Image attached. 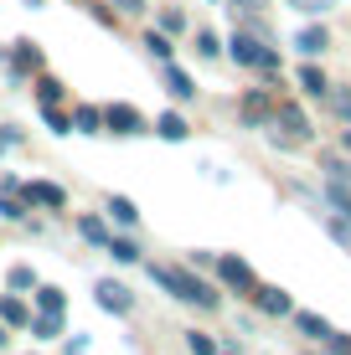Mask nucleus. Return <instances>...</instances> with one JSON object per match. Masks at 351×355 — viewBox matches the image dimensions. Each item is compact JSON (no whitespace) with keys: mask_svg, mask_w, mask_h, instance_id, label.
<instances>
[{"mask_svg":"<svg viewBox=\"0 0 351 355\" xmlns=\"http://www.w3.org/2000/svg\"><path fill=\"white\" fill-rule=\"evenodd\" d=\"M150 278L161 284L171 299H181V304H202V309H217V288L212 284H202V278H191L186 268H161V263H150Z\"/></svg>","mask_w":351,"mask_h":355,"instance_id":"nucleus-1","label":"nucleus"},{"mask_svg":"<svg viewBox=\"0 0 351 355\" xmlns=\"http://www.w3.org/2000/svg\"><path fill=\"white\" fill-rule=\"evenodd\" d=\"M274 124H284V139L289 144H305L310 139V119L300 103H274Z\"/></svg>","mask_w":351,"mask_h":355,"instance_id":"nucleus-2","label":"nucleus"},{"mask_svg":"<svg viewBox=\"0 0 351 355\" xmlns=\"http://www.w3.org/2000/svg\"><path fill=\"white\" fill-rule=\"evenodd\" d=\"M274 103H279V98H274L269 88H248V93H243V124H253V129L269 124V119H274Z\"/></svg>","mask_w":351,"mask_h":355,"instance_id":"nucleus-3","label":"nucleus"},{"mask_svg":"<svg viewBox=\"0 0 351 355\" xmlns=\"http://www.w3.org/2000/svg\"><path fill=\"white\" fill-rule=\"evenodd\" d=\"M217 278H222L227 288H238V293H253L259 288V278H253V268L243 258H217Z\"/></svg>","mask_w":351,"mask_h":355,"instance_id":"nucleus-4","label":"nucleus"},{"mask_svg":"<svg viewBox=\"0 0 351 355\" xmlns=\"http://www.w3.org/2000/svg\"><path fill=\"white\" fill-rule=\"evenodd\" d=\"M104 129H114V134H145V119H140V108H129V103H108L104 108Z\"/></svg>","mask_w":351,"mask_h":355,"instance_id":"nucleus-5","label":"nucleus"},{"mask_svg":"<svg viewBox=\"0 0 351 355\" xmlns=\"http://www.w3.org/2000/svg\"><path fill=\"white\" fill-rule=\"evenodd\" d=\"M21 201L26 206H67V191L63 186H52V180H26V186H21Z\"/></svg>","mask_w":351,"mask_h":355,"instance_id":"nucleus-6","label":"nucleus"},{"mask_svg":"<svg viewBox=\"0 0 351 355\" xmlns=\"http://www.w3.org/2000/svg\"><path fill=\"white\" fill-rule=\"evenodd\" d=\"M99 309H108V314H129V309H135V293H129L124 284H114V278H104V284H99Z\"/></svg>","mask_w":351,"mask_h":355,"instance_id":"nucleus-7","label":"nucleus"},{"mask_svg":"<svg viewBox=\"0 0 351 355\" xmlns=\"http://www.w3.org/2000/svg\"><path fill=\"white\" fill-rule=\"evenodd\" d=\"M227 52H233V62H238V67H259V57H263V42H259V36H248V31H233Z\"/></svg>","mask_w":351,"mask_h":355,"instance_id":"nucleus-8","label":"nucleus"},{"mask_svg":"<svg viewBox=\"0 0 351 355\" xmlns=\"http://www.w3.org/2000/svg\"><path fill=\"white\" fill-rule=\"evenodd\" d=\"M253 304H259V314H295V299L284 288H253Z\"/></svg>","mask_w":351,"mask_h":355,"instance_id":"nucleus-9","label":"nucleus"},{"mask_svg":"<svg viewBox=\"0 0 351 355\" xmlns=\"http://www.w3.org/2000/svg\"><path fill=\"white\" fill-rule=\"evenodd\" d=\"M42 67V52H36V42H16V52H10V78H26V72Z\"/></svg>","mask_w":351,"mask_h":355,"instance_id":"nucleus-10","label":"nucleus"},{"mask_svg":"<svg viewBox=\"0 0 351 355\" xmlns=\"http://www.w3.org/2000/svg\"><path fill=\"white\" fill-rule=\"evenodd\" d=\"M295 46H300L305 57H316V52H325V46H331V36H325V26H305V31L295 36Z\"/></svg>","mask_w":351,"mask_h":355,"instance_id":"nucleus-11","label":"nucleus"},{"mask_svg":"<svg viewBox=\"0 0 351 355\" xmlns=\"http://www.w3.org/2000/svg\"><path fill=\"white\" fill-rule=\"evenodd\" d=\"M36 309H42V314H63V309H67L63 288H52V284H36Z\"/></svg>","mask_w":351,"mask_h":355,"instance_id":"nucleus-12","label":"nucleus"},{"mask_svg":"<svg viewBox=\"0 0 351 355\" xmlns=\"http://www.w3.org/2000/svg\"><path fill=\"white\" fill-rule=\"evenodd\" d=\"M155 134L171 139V144H181V139H186V119H181V114H161V119H155Z\"/></svg>","mask_w":351,"mask_h":355,"instance_id":"nucleus-13","label":"nucleus"},{"mask_svg":"<svg viewBox=\"0 0 351 355\" xmlns=\"http://www.w3.org/2000/svg\"><path fill=\"white\" fill-rule=\"evenodd\" d=\"M295 324H300V335H305V340H325V335H331V324H325L320 314H310V309H300Z\"/></svg>","mask_w":351,"mask_h":355,"instance_id":"nucleus-14","label":"nucleus"},{"mask_svg":"<svg viewBox=\"0 0 351 355\" xmlns=\"http://www.w3.org/2000/svg\"><path fill=\"white\" fill-rule=\"evenodd\" d=\"M108 216H114L119 227H135V222H140V211H135V201H129V196H108Z\"/></svg>","mask_w":351,"mask_h":355,"instance_id":"nucleus-15","label":"nucleus"},{"mask_svg":"<svg viewBox=\"0 0 351 355\" xmlns=\"http://www.w3.org/2000/svg\"><path fill=\"white\" fill-rule=\"evenodd\" d=\"M300 88H305L310 98H331V83H325L320 67H305V72H300Z\"/></svg>","mask_w":351,"mask_h":355,"instance_id":"nucleus-16","label":"nucleus"},{"mask_svg":"<svg viewBox=\"0 0 351 355\" xmlns=\"http://www.w3.org/2000/svg\"><path fill=\"white\" fill-rule=\"evenodd\" d=\"M165 88H171V98H181V103H186V98H197V88H191V78L181 67H165Z\"/></svg>","mask_w":351,"mask_h":355,"instance_id":"nucleus-17","label":"nucleus"},{"mask_svg":"<svg viewBox=\"0 0 351 355\" xmlns=\"http://www.w3.org/2000/svg\"><path fill=\"white\" fill-rule=\"evenodd\" d=\"M0 324H31V309L21 299H0Z\"/></svg>","mask_w":351,"mask_h":355,"instance_id":"nucleus-18","label":"nucleus"},{"mask_svg":"<svg viewBox=\"0 0 351 355\" xmlns=\"http://www.w3.org/2000/svg\"><path fill=\"white\" fill-rule=\"evenodd\" d=\"M31 335H36V340H57V335H63V314H36V320H31Z\"/></svg>","mask_w":351,"mask_h":355,"instance_id":"nucleus-19","label":"nucleus"},{"mask_svg":"<svg viewBox=\"0 0 351 355\" xmlns=\"http://www.w3.org/2000/svg\"><path fill=\"white\" fill-rule=\"evenodd\" d=\"M72 129L78 134H99L104 129V108H78V114H72Z\"/></svg>","mask_w":351,"mask_h":355,"instance_id":"nucleus-20","label":"nucleus"},{"mask_svg":"<svg viewBox=\"0 0 351 355\" xmlns=\"http://www.w3.org/2000/svg\"><path fill=\"white\" fill-rule=\"evenodd\" d=\"M145 52H150L155 62H171V42H165V31H145Z\"/></svg>","mask_w":351,"mask_h":355,"instance_id":"nucleus-21","label":"nucleus"},{"mask_svg":"<svg viewBox=\"0 0 351 355\" xmlns=\"http://www.w3.org/2000/svg\"><path fill=\"white\" fill-rule=\"evenodd\" d=\"M108 252H114V263H140V248L129 237H108Z\"/></svg>","mask_w":351,"mask_h":355,"instance_id":"nucleus-22","label":"nucleus"},{"mask_svg":"<svg viewBox=\"0 0 351 355\" xmlns=\"http://www.w3.org/2000/svg\"><path fill=\"white\" fill-rule=\"evenodd\" d=\"M78 232H83L88 242H99V248H108V227L99 222V216H83V222H78Z\"/></svg>","mask_w":351,"mask_h":355,"instance_id":"nucleus-23","label":"nucleus"},{"mask_svg":"<svg viewBox=\"0 0 351 355\" xmlns=\"http://www.w3.org/2000/svg\"><path fill=\"white\" fill-rule=\"evenodd\" d=\"M186 350H191V355H222V350H217V340L202 335V329H191V335H186Z\"/></svg>","mask_w":351,"mask_h":355,"instance_id":"nucleus-24","label":"nucleus"},{"mask_svg":"<svg viewBox=\"0 0 351 355\" xmlns=\"http://www.w3.org/2000/svg\"><path fill=\"white\" fill-rule=\"evenodd\" d=\"M325 232H331L336 242H346V248H351V216H341V211H336V216H325Z\"/></svg>","mask_w":351,"mask_h":355,"instance_id":"nucleus-25","label":"nucleus"},{"mask_svg":"<svg viewBox=\"0 0 351 355\" xmlns=\"http://www.w3.org/2000/svg\"><path fill=\"white\" fill-rule=\"evenodd\" d=\"M36 98H42V108H52L57 98H63V83H57V78H42V83H36Z\"/></svg>","mask_w":351,"mask_h":355,"instance_id":"nucleus-26","label":"nucleus"},{"mask_svg":"<svg viewBox=\"0 0 351 355\" xmlns=\"http://www.w3.org/2000/svg\"><path fill=\"white\" fill-rule=\"evenodd\" d=\"M42 119H47V129H52V134H72V119H67V114H57V103H52V108H42Z\"/></svg>","mask_w":351,"mask_h":355,"instance_id":"nucleus-27","label":"nucleus"},{"mask_svg":"<svg viewBox=\"0 0 351 355\" xmlns=\"http://www.w3.org/2000/svg\"><path fill=\"white\" fill-rule=\"evenodd\" d=\"M325 180H336V186H351V165H346V160H325Z\"/></svg>","mask_w":351,"mask_h":355,"instance_id":"nucleus-28","label":"nucleus"},{"mask_svg":"<svg viewBox=\"0 0 351 355\" xmlns=\"http://www.w3.org/2000/svg\"><path fill=\"white\" fill-rule=\"evenodd\" d=\"M0 216H6V222H21V216H26V201H16V196H0Z\"/></svg>","mask_w":351,"mask_h":355,"instance_id":"nucleus-29","label":"nucleus"},{"mask_svg":"<svg viewBox=\"0 0 351 355\" xmlns=\"http://www.w3.org/2000/svg\"><path fill=\"white\" fill-rule=\"evenodd\" d=\"M331 108L351 124V88H331Z\"/></svg>","mask_w":351,"mask_h":355,"instance_id":"nucleus-30","label":"nucleus"},{"mask_svg":"<svg viewBox=\"0 0 351 355\" xmlns=\"http://www.w3.org/2000/svg\"><path fill=\"white\" fill-rule=\"evenodd\" d=\"M295 10H305V16H325V10L336 6V0H289Z\"/></svg>","mask_w":351,"mask_h":355,"instance_id":"nucleus-31","label":"nucleus"},{"mask_svg":"<svg viewBox=\"0 0 351 355\" xmlns=\"http://www.w3.org/2000/svg\"><path fill=\"white\" fill-rule=\"evenodd\" d=\"M10 288H36V273H31L26 263H21V268H10Z\"/></svg>","mask_w":351,"mask_h":355,"instance_id":"nucleus-32","label":"nucleus"},{"mask_svg":"<svg viewBox=\"0 0 351 355\" xmlns=\"http://www.w3.org/2000/svg\"><path fill=\"white\" fill-rule=\"evenodd\" d=\"M197 52H202V57H217L222 46H217V36H212V31H197Z\"/></svg>","mask_w":351,"mask_h":355,"instance_id":"nucleus-33","label":"nucleus"},{"mask_svg":"<svg viewBox=\"0 0 351 355\" xmlns=\"http://www.w3.org/2000/svg\"><path fill=\"white\" fill-rule=\"evenodd\" d=\"M325 345H331V355H351V335H336V329H331V335H325Z\"/></svg>","mask_w":351,"mask_h":355,"instance_id":"nucleus-34","label":"nucleus"},{"mask_svg":"<svg viewBox=\"0 0 351 355\" xmlns=\"http://www.w3.org/2000/svg\"><path fill=\"white\" fill-rule=\"evenodd\" d=\"M181 26H186V16H181V10H165V16H161V31H181Z\"/></svg>","mask_w":351,"mask_h":355,"instance_id":"nucleus-35","label":"nucleus"},{"mask_svg":"<svg viewBox=\"0 0 351 355\" xmlns=\"http://www.w3.org/2000/svg\"><path fill=\"white\" fill-rule=\"evenodd\" d=\"M259 67H263V72H279V52H274V46H263V57H259Z\"/></svg>","mask_w":351,"mask_h":355,"instance_id":"nucleus-36","label":"nucleus"},{"mask_svg":"<svg viewBox=\"0 0 351 355\" xmlns=\"http://www.w3.org/2000/svg\"><path fill=\"white\" fill-rule=\"evenodd\" d=\"M114 6L124 10V16H140V10H145V0H114Z\"/></svg>","mask_w":351,"mask_h":355,"instance_id":"nucleus-37","label":"nucleus"},{"mask_svg":"<svg viewBox=\"0 0 351 355\" xmlns=\"http://www.w3.org/2000/svg\"><path fill=\"white\" fill-rule=\"evenodd\" d=\"M10 144H21V134L10 129V124H6V129H0V150H10Z\"/></svg>","mask_w":351,"mask_h":355,"instance_id":"nucleus-38","label":"nucleus"},{"mask_svg":"<svg viewBox=\"0 0 351 355\" xmlns=\"http://www.w3.org/2000/svg\"><path fill=\"white\" fill-rule=\"evenodd\" d=\"M238 6H243V10H263V0H238Z\"/></svg>","mask_w":351,"mask_h":355,"instance_id":"nucleus-39","label":"nucleus"},{"mask_svg":"<svg viewBox=\"0 0 351 355\" xmlns=\"http://www.w3.org/2000/svg\"><path fill=\"white\" fill-rule=\"evenodd\" d=\"M0 345H6V324H0Z\"/></svg>","mask_w":351,"mask_h":355,"instance_id":"nucleus-40","label":"nucleus"},{"mask_svg":"<svg viewBox=\"0 0 351 355\" xmlns=\"http://www.w3.org/2000/svg\"><path fill=\"white\" fill-rule=\"evenodd\" d=\"M26 6H31V10H36V6H42V0H26Z\"/></svg>","mask_w":351,"mask_h":355,"instance_id":"nucleus-41","label":"nucleus"},{"mask_svg":"<svg viewBox=\"0 0 351 355\" xmlns=\"http://www.w3.org/2000/svg\"><path fill=\"white\" fill-rule=\"evenodd\" d=\"M0 62H6V46H0Z\"/></svg>","mask_w":351,"mask_h":355,"instance_id":"nucleus-42","label":"nucleus"}]
</instances>
